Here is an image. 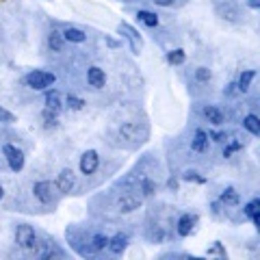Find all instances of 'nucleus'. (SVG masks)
Returning <instances> with one entry per match:
<instances>
[{"label":"nucleus","mask_w":260,"mask_h":260,"mask_svg":"<svg viewBox=\"0 0 260 260\" xmlns=\"http://www.w3.org/2000/svg\"><path fill=\"white\" fill-rule=\"evenodd\" d=\"M65 237H68V243H70V247L76 251V254L80 256H93L95 251L91 247V243H89V237L80 230V228L76 225H70L68 228V232H65Z\"/></svg>","instance_id":"1"},{"label":"nucleus","mask_w":260,"mask_h":260,"mask_svg":"<svg viewBox=\"0 0 260 260\" xmlns=\"http://www.w3.org/2000/svg\"><path fill=\"white\" fill-rule=\"evenodd\" d=\"M56 76L52 74V72H46V70H32L28 72L26 76H24V85L30 87L32 91H44V89L52 87L54 85Z\"/></svg>","instance_id":"2"},{"label":"nucleus","mask_w":260,"mask_h":260,"mask_svg":"<svg viewBox=\"0 0 260 260\" xmlns=\"http://www.w3.org/2000/svg\"><path fill=\"white\" fill-rule=\"evenodd\" d=\"M215 11L221 20L225 22H243V18H245V13H243V7L237 3V0H219V3L215 5Z\"/></svg>","instance_id":"3"},{"label":"nucleus","mask_w":260,"mask_h":260,"mask_svg":"<svg viewBox=\"0 0 260 260\" xmlns=\"http://www.w3.org/2000/svg\"><path fill=\"white\" fill-rule=\"evenodd\" d=\"M3 154H5V160L7 165H9L11 172H22L24 169V162H26V156H24V152L18 148V145H11V143H5L3 145Z\"/></svg>","instance_id":"4"},{"label":"nucleus","mask_w":260,"mask_h":260,"mask_svg":"<svg viewBox=\"0 0 260 260\" xmlns=\"http://www.w3.org/2000/svg\"><path fill=\"white\" fill-rule=\"evenodd\" d=\"M32 195H35V200L39 202V204L44 206H50L56 202V195H54V186L50 180H39L32 184Z\"/></svg>","instance_id":"5"},{"label":"nucleus","mask_w":260,"mask_h":260,"mask_svg":"<svg viewBox=\"0 0 260 260\" xmlns=\"http://www.w3.org/2000/svg\"><path fill=\"white\" fill-rule=\"evenodd\" d=\"M15 243H18L22 249H35L37 247V232L32 230V225L20 223L15 228Z\"/></svg>","instance_id":"6"},{"label":"nucleus","mask_w":260,"mask_h":260,"mask_svg":"<svg viewBox=\"0 0 260 260\" xmlns=\"http://www.w3.org/2000/svg\"><path fill=\"white\" fill-rule=\"evenodd\" d=\"M198 215L195 213H182L180 217L176 219V234L180 239H186V237H191V234L195 232V225H198Z\"/></svg>","instance_id":"7"},{"label":"nucleus","mask_w":260,"mask_h":260,"mask_svg":"<svg viewBox=\"0 0 260 260\" xmlns=\"http://www.w3.org/2000/svg\"><path fill=\"white\" fill-rule=\"evenodd\" d=\"M117 30L124 35V39L130 44V50H133L135 54H139L141 52V48H143V39H141V35H139V30H137L135 26H130L128 22H121L119 26H117Z\"/></svg>","instance_id":"8"},{"label":"nucleus","mask_w":260,"mask_h":260,"mask_svg":"<svg viewBox=\"0 0 260 260\" xmlns=\"http://www.w3.org/2000/svg\"><path fill=\"white\" fill-rule=\"evenodd\" d=\"M98 167H100V154L95 150H87L83 152V156L78 160V169L83 176H93L98 172Z\"/></svg>","instance_id":"9"},{"label":"nucleus","mask_w":260,"mask_h":260,"mask_svg":"<svg viewBox=\"0 0 260 260\" xmlns=\"http://www.w3.org/2000/svg\"><path fill=\"white\" fill-rule=\"evenodd\" d=\"M141 206V195H137L133 189H128V191H124L117 198V210L119 213H133V210H137Z\"/></svg>","instance_id":"10"},{"label":"nucleus","mask_w":260,"mask_h":260,"mask_svg":"<svg viewBox=\"0 0 260 260\" xmlns=\"http://www.w3.org/2000/svg\"><path fill=\"white\" fill-rule=\"evenodd\" d=\"M54 186L59 189V193H72L76 189V174L72 172V169H61V174L56 176V182Z\"/></svg>","instance_id":"11"},{"label":"nucleus","mask_w":260,"mask_h":260,"mask_svg":"<svg viewBox=\"0 0 260 260\" xmlns=\"http://www.w3.org/2000/svg\"><path fill=\"white\" fill-rule=\"evenodd\" d=\"M87 83H89V87H93V89H102L104 83H107V74H104V70L98 68V65H91V68L87 70Z\"/></svg>","instance_id":"12"},{"label":"nucleus","mask_w":260,"mask_h":260,"mask_svg":"<svg viewBox=\"0 0 260 260\" xmlns=\"http://www.w3.org/2000/svg\"><path fill=\"white\" fill-rule=\"evenodd\" d=\"M204 117L213 126H223L225 124V113H223L221 107H217V104H208V107H204Z\"/></svg>","instance_id":"13"},{"label":"nucleus","mask_w":260,"mask_h":260,"mask_svg":"<svg viewBox=\"0 0 260 260\" xmlns=\"http://www.w3.org/2000/svg\"><path fill=\"white\" fill-rule=\"evenodd\" d=\"M243 217H247L256 228H260V200L258 198H254L243 206Z\"/></svg>","instance_id":"14"},{"label":"nucleus","mask_w":260,"mask_h":260,"mask_svg":"<svg viewBox=\"0 0 260 260\" xmlns=\"http://www.w3.org/2000/svg\"><path fill=\"white\" fill-rule=\"evenodd\" d=\"M191 150L198 152V154L208 150V135H206V130H202V128L195 130V135H193V139H191Z\"/></svg>","instance_id":"15"},{"label":"nucleus","mask_w":260,"mask_h":260,"mask_svg":"<svg viewBox=\"0 0 260 260\" xmlns=\"http://www.w3.org/2000/svg\"><path fill=\"white\" fill-rule=\"evenodd\" d=\"M61 32H63V39H65V42H70V44H83V42H87V32L76 28V26H65Z\"/></svg>","instance_id":"16"},{"label":"nucleus","mask_w":260,"mask_h":260,"mask_svg":"<svg viewBox=\"0 0 260 260\" xmlns=\"http://www.w3.org/2000/svg\"><path fill=\"white\" fill-rule=\"evenodd\" d=\"M219 202L228 208V206H239V202H241V195L239 191L234 189V186H225V189L221 191V195H219Z\"/></svg>","instance_id":"17"},{"label":"nucleus","mask_w":260,"mask_h":260,"mask_svg":"<svg viewBox=\"0 0 260 260\" xmlns=\"http://www.w3.org/2000/svg\"><path fill=\"white\" fill-rule=\"evenodd\" d=\"M128 245V234L126 232H117L115 237H109V249L113 251V254H121V251L126 249Z\"/></svg>","instance_id":"18"},{"label":"nucleus","mask_w":260,"mask_h":260,"mask_svg":"<svg viewBox=\"0 0 260 260\" xmlns=\"http://www.w3.org/2000/svg\"><path fill=\"white\" fill-rule=\"evenodd\" d=\"M48 48H50L52 52H63L65 48V39H63V32L52 28L50 32H48Z\"/></svg>","instance_id":"19"},{"label":"nucleus","mask_w":260,"mask_h":260,"mask_svg":"<svg viewBox=\"0 0 260 260\" xmlns=\"http://www.w3.org/2000/svg\"><path fill=\"white\" fill-rule=\"evenodd\" d=\"M44 104H46V109H50V111H54V113H59V111H61V107H63L61 93L56 91V89H52V91H46Z\"/></svg>","instance_id":"20"},{"label":"nucleus","mask_w":260,"mask_h":260,"mask_svg":"<svg viewBox=\"0 0 260 260\" xmlns=\"http://www.w3.org/2000/svg\"><path fill=\"white\" fill-rule=\"evenodd\" d=\"M254 78H256V70H245L239 76V80H237V91L247 93L249 87H251V80H254Z\"/></svg>","instance_id":"21"},{"label":"nucleus","mask_w":260,"mask_h":260,"mask_svg":"<svg viewBox=\"0 0 260 260\" xmlns=\"http://www.w3.org/2000/svg\"><path fill=\"white\" fill-rule=\"evenodd\" d=\"M145 237H148L150 243H162V241H165V237H167V232H165V228H162V225L152 223V225H148Z\"/></svg>","instance_id":"22"},{"label":"nucleus","mask_w":260,"mask_h":260,"mask_svg":"<svg viewBox=\"0 0 260 260\" xmlns=\"http://www.w3.org/2000/svg\"><path fill=\"white\" fill-rule=\"evenodd\" d=\"M89 243H91L93 251L98 254V251L107 249V245H109V237H107L104 232H93V234H89Z\"/></svg>","instance_id":"23"},{"label":"nucleus","mask_w":260,"mask_h":260,"mask_svg":"<svg viewBox=\"0 0 260 260\" xmlns=\"http://www.w3.org/2000/svg\"><path fill=\"white\" fill-rule=\"evenodd\" d=\"M243 128H245L249 135L258 137V135H260V119L254 115V113H249V115L243 117Z\"/></svg>","instance_id":"24"},{"label":"nucleus","mask_w":260,"mask_h":260,"mask_svg":"<svg viewBox=\"0 0 260 260\" xmlns=\"http://www.w3.org/2000/svg\"><path fill=\"white\" fill-rule=\"evenodd\" d=\"M137 18H139L141 24H145V26H150V28L158 26V15H156V13H152V11L139 9V11H137Z\"/></svg>","instance_id":"25"},{"label":"nucleus","mask_w":260,"mask_h":260,"mask_svg":"<svg viewBox=\"0 0 260 260\" xmlns=\"http://www.w3.org/2000/svg\"><path fill=\"white\" fill-rule=\"evenodd\" d=\"M186 61V52L182 48H174V50L167 52V63L169 65H182Z\"/></svg>","instance_id":"26"},{"label":"nucleus","mask_w":260,"mask_h":260,"mask_svg":"<svg viewBox=\"0 0 260 260\" xmlns=\"http://www.w3.org/2000/svg\"><path fill=\"white\" fill-rule=\"evenodd\" d=\"M42 119H44V128H56L59 126V113H54L50 109H44Z\"/></svg>","instance_id":"27"},{"label":"nucleus","mask_w":260,"mask_h":260,"mask_svg":"<svg viewBox=\"0 0 260 260\" xmlns=\"http://www.w3.org/2000/svg\"><path fill=\"white\" fill-rule=\"evenodd\" d=\"M85 100H83V98H78V95H68V98H65V107H68L70 111H80V109H85Z\"/></svg>","instance_id":"28"},{"label":"nucleus","mask_w":260,"mask_h":260,"mask_svg":"<svg viewBox=\"0 0 260 260\" xmlns=\"http://www.w3.org/2000/svg\"><path fill=\"white\" fill-rule=\"evenodd\" d=\"M225 141H228V145L223 148V156H225V158H230L234 152H239V150L243 148V143H241L239 139H225Z\"/></svg>","instance_id":"29"},{"label":"nucleus","mask_w":260,"mask_h":260,"mask_svg":"<svg viewBox=\"0 0 260 260\" xmlns=\"http://www.w3.org/2000/svg\"><path fill=\"white\" fill-rule=\"evenodd\" d=\"M182 180H186V182H198V184H204V182H206V178H204V176H200V172H195V169H186V172L182 174Z\"/></svg>","instance_id":"30"},{"label":"nucleus","mask_w":260,"mask_h":260,"mask_svg":"<svg viewBox=\"0 0 260 260\" xmlns=\"http://www.w3.org/2000/svg\"><path fill=\"white\" fill-rule=\"evenodd\" d=\"M193 76H195V80H198V83H208V80L213 78V74H210L208 68H198Z\"/></svg>","instance_id":"31"},{"label":"nucleus","mask_w":260,"mask_h":260,"mask_svg":"<svg viewBox=\"0 0 260 260\" xmlns=\"http://www.w3.org/2000/svg\"><path fill=\"white\" fill-rule=\"evenodd\" d=\"M15 121V115L11 111H7L5 107H0V124H13Z\"/></svg>","instance_id":"32"},{"label":"nucleus","mask_w":260,"mask_h":260,"mask_svg":"<svg viewBox=\"0 0 260 260\" xmlns=\"http://www.w3.org/2000/svg\"><path fill=\"white\" fill-rule=\"evenodd\" d=\"M208 139H213L215 143H223L228 139V133H219V130H208Z\"/></svg>","instance_id":"33"},{"label":"nucleus","mask_w":260,"mask_h":260,"mask_svg":"<svg viewBox=\"0 0 260 260\" xmlns=\"http://www.w3.org/2000/svg\"><path fill=\"white\" fill-rule=\"evenodd\" d=\"M221 208H223V204L219 200H215L213 204H210V213H213L215 217H221Z\"/></svg>","instance_id":"34"},{"label":"nucleus","mask_w":260,"mask_h":260,"mask_svg":"<svg viewBox=\"0 0 260 260\" xmlns=\"http://www.w3.org/2000/svg\"><path fill=\"white\" fill-rule=\"evenodd\" d=\"M208 254H221V258H225V249L221 247V243H219V241H217V243H215V245H213V247H210V249H208Z\"/></svg>","instance_id":"35"},{"label":"nucleus","mask_w":260,"mask_h":260,"mask_svg":"<svg viewBox=\"0 0 260 260\" xmlns=\"http://www.w3.org/2000/svg\"><path fill=\"white\" fill-rule=\"evenodd\" d=\"M234 91H237V83H230V85L223 89V93H225V95H234Z\"/></svg>","instance_id":"36"},{"label":"nucleus","mask_w":260,"mask_h":260,"mask_svg":"<svg viewBox=\"0 0 260 260\" xmlns=\"http://www.w3.org/2000/svg\"><path fill=\"white\" fill-rule=\"evenodd\" d=\"M154 5H158V7H172L174 5V0H152Z\"/></svg>","instance_id":"37"},{"label":"nucleus","mask_w":260,"mask_h":260,"mask_svg":"<svg viewBox=\"0 0 260 260\" xmlns=\"http://www.w3.org/2000/svg\"><path fill=\"white\" fill-rule=\"evenodd\" d=\"M104 42H107V46H111V48H117V42H115V39L107 37V39H104Z\"/></svg>","instance_id":"38"},{"label":"nucleus","mask_w":260,"mask_h":260,"mask_svg":"<svg viewBox=\"0 0 260 260\" xmlns=\"http://www.w3.org/2000/svg\"><path fill=\"white\" fill-rule=\"evenodd\" d=\"M5 198V189H3V184H0V200Z\"/></svg>","instance_id":"39"}]
</instances>
